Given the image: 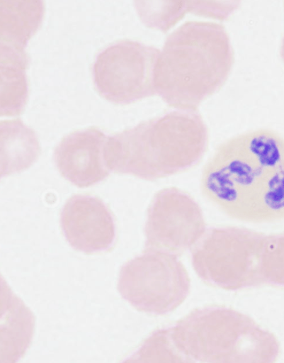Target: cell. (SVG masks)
I'll return each instance as SVG.
<instances>
[{
  "instance_id": "cell-1",
  "label": "cell",
  "mask_w": 284,
  "mask_h": 363,
  "mask_svg": "<svg viewBox=\"0 0 284 363\" xmlns=\"http://www.w3.org/2000/svg\"><path fill=\"white\" fill-rule=\"evenodd\" d=\"M201 188L229 218L249 223L284 219V138L262 128L228 139L205 166Z\"/></svg>"
},
{
  "instance_id": "cell-2",
  "label": "cell",
  "mask_w": 284,
  "mask_h": 363,
  "mask_svg": "<svg viewBox=\"0 0 284 363\" xmlns=\"http://www.w3.org/2000/svg\"><path fill=\"white\" fill-rule=\"evenodd\" d=\"M234 50L224 26L211 21L184 23L166 38L155 68L156 94L171 107L197 111L226 83Z\"/></svg>"
},
{
  "instance_id": "cell-3",
  "label": "cell",
  "mask_w": 284,
  "mask_h": 363,
  "mask_svg": "<svg viewBox=\"0 0 284 363\" xmlns=\"http://www.w3.org/2000/svg\"><path fill=\"white\" fill-rule=\"evenodd\" d=\"M208 128L197 111H173L108 137L110 171L156 181L182 173L201 161Z\"/></svg>"
},
{
  "instance_id": "cell-4",
  "label": "cell",
  "mask_w": 284,
  "mask_h": 363,
  "mask_svg": "<svg viewBox=\"0 0 284 363\" xmlns=\"http://www.w3.org/2000/svg\"><path fill=\"white\" fill-rule=\"evenodd\" d=\"M169 338L180 362H274L280 346L276 337L249 315L232 308H196L174 326Z\"/></svg>"
},
{
  "instance_id": "cell-5",
  "label": "cell",
  "mask_w": 284,
  "mask_h": 363,
  "mask_svg": "<svg viewBox=\"0 0 284 363\" xmlns=\"http://www.w3.org/2000/svg\"><path fill=\"white\" fill-rule=\"evenodd\" d=\"M266 235L237 227L207 230L191 252L199 278L211 287L241 291L265 285L262 256Z\"/></svg>"
},
{
  "instance_id": "cell-6",
  "label": "cell",
  "mask_w": 284,
  "mask_h": 363,
  "mask_svg": "<svg viewBox=\"0 0 284 363\" xmlns=\"http://www.w3.org/2000/svg\"><path fill=\"white\" fill-rule=\"evenodd\" d=\"M190 290L187 269L172 253L145 250L120 269V294L140 312L170 313L186 300Z\"/></svg>"
},
{
  "instance_id": "cell-7",
  "label": "cell",
  "mask_w": 284,
  "mask_h": 363,
  "mask_svg": "<svg viewBox=\"0 0 284 363\" xmlns=\"http://www.w3.org/2000/svg\"><path fill=\"white\" fill-rule=\"evenodd\" d=\"M159 52L153 46L130 40L106 46L92 66L98 94L118 105L156 95L155 68Z\"/></svg>"
},
{
  "instance_id": "cell-8",
  "label": "cell",
  "mask_w": 284,
  "mask_h": 363,
  "mask_svg": "<svg viewBox=\"0 0 284 363\" xmlns=\"http://www.w3.org/2000/svg\"><path fill=\"white\" fill-rule=\"evenodd\" d=\"M205 233L203 213L196 201L178 189H164L149 207L144 249L180 256L193 249Z\"/></svg>"
},
{
  "instance_id": "cell-9",
  "label": "cell",
  "mask_w": 284,
  "mask_h": 363,
  "mask_svg": "<svg viewBox=\"0 0 284 363\" xmlns=\"http://www.w3.org/2000/svg\"><path fill=\"white\" fill-rule=\"evenodd\" d=\"M60 225L69 245L86 254L108 251L116 240L114 216L96 196L76 195L69 199L60 213Z\"/></svg>"
},
{
  "instance_id": "cell-10",
  "label": "cell",
  "mask_w": 284,
  "mask_h": 363,
  "mask_svg": "<svg viewBox=\"0 0 284 363\" xmlns=\"http://www.w3.org/2000/svg\"><path fill=\"white\" fill-rule=\"evenodd\" d=\"M108 137L96 128L76 130L65 136L55 151L60 174L81 189L104 181L111 172L106 157Z\"/></svg>"
},
{
  "instance_id": "cell-11",
  "label": "cell",
  "mask_w": 284,
  "mask_h": 363,
  "mask_svg": "<svg viewBox=\"0 0 284 363\" xmlns=\"http://www.w3.org/2000/svg\"><path fill=\"white\" fill-rule=\"evenodd\" d=\"M1 135V176L25 171L40 157V141L32 128L20 119L3 121Z\"/></svg>"
},
{
  "instance_id": "cell-12",
  "label": "cell",
  "mask_w": 284,
  "mask_h": 363,
  "mask_svg": "<svg viewBox=\"0 0 284 363\" xmlns=\"http://www.w3.org/2000/svg\"><path fill=\"white\" fill-rule=\"evenodd\" d=\"M29 57L25 50L1 44V116H18L28 97L26 71Z\"/></svg>"
},
{
  "instance_id": "cell-13",
  "label": "cell",
  "mask_w": 284,
  "mask_h": 363,
  "mask_svg": "<svg viewBox=\"0 0 284 363\" xmlns=\"http://www.w3.org/2000/svg\"><path fill=\"white\" fill-rule=\"evenodd\" d=\"M1 44L25 50L28 42L40 29L45 14L42 1L0 2Z\"/></svg>"
},
{
  "instance_id": "cell-14",
  "label": "cell",
  "mask_w": 284,
  "mask_h": 363,
  "mask_svg": "<svg viewBox=\"0 0 284 363\" xmlns=\"http://www.w3.org/2000/svg\"><path fill=\"white\" fill-rule=\"evenodd\" d=\"M13 307V313L4 315V330H2V347L6 352H13L12 361H18L26 352L32 341L35 326L34 315L28 308L19 301L18 311Z\"/></svg>"
},
{
  "instance_id": "cell-15",
  "label": "cell",
  "mask_w": 284,
  "mask_h": 363,
  "mask_svg": "<svg viewBox=\"0 0 284 363\" xmlns=\"http://www.w3.org/2000/svg\"><path fill=\"white\" fill-rule=\"evenodd\" d=\"M136 10L148 27L166 32L191 11V2H135Z\"/></svg>"
},
{
  "instance_id": "cell-16",
  "label": "cell",
  "mask_w": 284,
  "mask_h": 363,
  "mask_svg": "<svg viewBox=\"0 0 284 363\" xmlns=\"http://www.w3.org/2000/svg\"><path fill=\"white\" fill-rule=\"evenodd\" d=\"M262 270L266 284L284 288V233L266 236Z\"/></svg>"
},
{
  "instance_id": "cell-17",
  "label": "cell",
  "mask_w": 284,
  "mask_h": 363,
  "mask_svg": "<svg viewBox=\"0 0 284 363\" xmlns=\"http://www.w3.org/2000/svg\"><path fill=\"white\" fill-rule=\"evenodd\" d=\"M280 55H281L283 60L284 61V38H283V41H282V45H281V48H280Z\"/></svg>"
}]
</instances>
